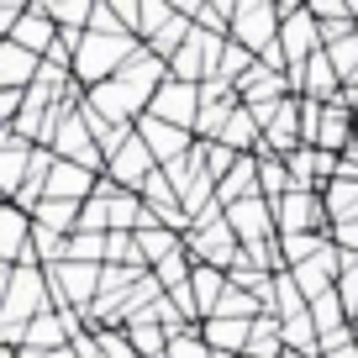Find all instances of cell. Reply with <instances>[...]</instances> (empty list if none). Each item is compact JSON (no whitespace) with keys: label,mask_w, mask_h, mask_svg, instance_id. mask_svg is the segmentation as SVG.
<instances>
[{"label":"cell","mask_w":358,"mask_h":358,"mask_svg":"<svg viewBox=\"0 0 358 358\" xmlns=\"http://www.w3.org/2000/svg\"><path fill=\"white\" fill-rule=\"evenodd\" d=\"M48 311H58L48 268L43 264L6 268V306H0V337H6V348H22L27 327H32L37 316H48Z\"/></svg>","instance_id":"6da1fadb"},{"label":"cell","mask_w":358,"mask_h":358,"mask_svg":"<svg viewBox=\"0 0 358 358\" xmlns=\"http://www.w3.org/2000/svg\"><path fill=\"white\" fill-rule=\"evenodd\" d=\"M137 53H143V43H137V37H122V32H85V43H79V53H74V85H85V90L111 85V79L122 74Z\"/></svg>","instance_id":"7a4b0ae2"},{"label":"cell","mask_w":358,"mask_h":358,"mask_svg":"<svg viewBox=\"0 0 358 358\" xmlns=\"http://www.w3.org/2000/svg\"><path fill=\"white\" fill-rule=\"evenodd\" d=\"M185 253H190L195 264H206V268H222V274H232V268L243 264V243H237V232H232V222H227L222 206H216V211H206L201 222L190 227Z\"/></svg>","instance_id":"3957f363"},{"label":"cell","mask_w":358,"mask_h":358,"mask_svg":"<svg viewBox=\"0 0 358 358\" xmlns=\"http://www.w3.org/2000/svg\"><path fill=\"white\" fill-rule=\"evenodd\" d=\"M280 16H285L280 53H285V64H290V74H301V69L311 64L316 53H327V43H322V27H316L311 6H280Z\"/></svg>","instance_id":"277c9868"},{"label":"cell","mask_w":358,"mask_h":358,"mask_svg":"<svg viewBox=\"0 0 358 358\" xmlns=\"http://www.w3.org/2000/svg\"><path fill=\"white\" fill-rule=\"evenodd\" d=\"M53 153L64 158V164L90 169V174H106V148L95 143V132L85 127V101L64 116V127H58V137H53Z\"/></svg>","instance_id":"5b68a950"},{"label":"cell","mask_w":358,"mask_h":358,"mask_svg":"<svg viewBox=\"0 0 358 358\" xmlns=\"http://www.w3.org/2000/svg\"><path fill=\"white\" fill-rule=\"evenodd\" d=\"M153 174H158V158L148 153V143H143L137 132L127 137V143L111 153V164H106V179H111V185H122V190H132V195H143Z\"/></svg>","instance_id":"8992f818"},{"label":"cell","mask_w":358,"mask_h":358,"mask_svg":"<svg viewBox=\"0 0 358 358\" xmlns=\"http://www.w3.org/2000/svg\"><path fill=\"white\" fill-rule=\"evenodd\" d=\"M137 137H143L148 153L158 158V169H179L185 158L195 153V143H201L195 132H179V127L158 122V116H143V122H137Z\"/></svg>","instance_id":"52a82bcc"},{"label":"cell","mask_w":358,"mask_h":358,"mask_svg":"<svg viewBox=\"0 0 358 358\" xmlns=\"http://www.w3.org/2000/svg\"><path fill=\"white\" fill-rule=\"evenodd\" d=\"M274 211H280V237H316L322 222H327L322 190H290Z\"/></svg>","instance_id":"ba28073f"},{"label":"cell","mask_w":358,"mask_h":358,"mask_svg":"<svg viewBox=\"0 0 358 358\" xmlns=\"http://www.w3.org/2000/svg\"><path fill=\"white\" fill-rule=\"evenodd\" d=\"M148 116H158V122L179 127V132H195V122H201V85L169 79V85L158 90V101H153V111H148Z\"/></svg>","instance_id":"9c48e42d"},{"label":"cell","mask_w":358,"mask_h":358,"mask_svg":"<svg viewBox=\"0 0 358 358\" xmlns=\"http://www.w3.org/2000/svg\"><path fill=\"white\" fill-rule=\"evenodd\" d=\"M32 158H37V143H27L22 132H0V190H6V201H16L27 185V174H32Z\"/></svg>","instance_id":"30bf717a"},{"label":"cell","mask_w":358,"mask_h":358,"mask_svg":"<svg viewBox=\"0 0 358 358\" xmlns=\"http://www.w3.org/2000/svg\"><path fill=\"white\" fill-rule=\"evenodd\" d=\"M43 69H48V58L27 53L16 43H0V90H32L43 79Z\"/></svg>","instance_id":"8fae6325"},{"label":"cell","mask_w":358,"mask_h":358,"mask_svg":"<svg viewBox=\"0 0 358 358\" xmlns=\"http://www.w3.org/2000/svg\"><path fill=\"white\" fill-rule=\"evenodd\" d=\"M201 332L216 348V358H243L253 343V322H237V316H211V322H201Z\"/></svg>","instance_id":"7c38bea8"},{"label":"cell","mask_w":358,"mask_h":358,"mask_svg":"<svg viewBox=\"0 0 358 358\" xmlns=\"http://www.w3.org/2000/svg\"><path fill=\"white\" fill-rule=\"evenodd\" d=\"M6 43L27 48V53H37V58H53V48H58V27H53V16H48L43 6H32V11H27V22L16 27Z\"/></svg>","instance_id":"4fadbf2b"},{"label":"cell","mask_w":358,"mask_h":358,"mask_svg":"<svg viewBox=\"0 0 358 358\" xmlns=\"http://www.w3.org/2000/svg\"><path fill=\"white\" fill-rule=\"evenodd\" d=\"M43 11L53 16V27L58 32H69V37H85L90 27H95V0H43Z\"/></svg>","instance_id":"5bb4252c"},{"label":"cell","mask_w":358,"mask_h":358,"mask_svg":"<svg viewBox=\"0 0 358 358\" xmlns=\"http://www.w3.org/2000/svg\"><path fill=\"white\" fill-rule=\"evenodd\" d=\"M311 322H316V332H322V343H327V337H343L348 327H353L337 290H327V295H316V301H311Z\"/></svg>","instance_id":"9a60e30c"},{"label":"cell","mask_w":358,"mask_h":358,"mask_svg":"<svg viewBox=\"0 0 358 358\" xmlns=\"http://www.w3.org/2000/svg\"><path fill=\"white\" fill-rule=\"evenodd\" d=\"M322 201H327V216H332L337 227L358 222V179H332L322 190Z\"/></svg>","instance_id":"2e32d148"},{"label":"cell","mask_w":358,"mask_h":358,"mask_svg":"<svg viewBox=\"0 0 358 358\" xmlns=\"http://www.w3.org/2000/svg\"><path fill=\"white\" fill-rule=\"evenodd\" d=\"M248 353H253V358H285V353H290V348H285V327H280L274 311L253 322V343H248Z\"/></svg>","instance_id":"e0dca14e"},{"label":"cell","mask_w":358,"mask_h":358,"mask_svg":"<svg viewBox=\"0 0 358 358\" xmlns=\"http://www.w3.org/2000/svg\"><path fill=\"white\" fill-rule=\"evenodd\" d=\"M258 185H264V201L280 206L285 195H290V164L274 153H258Z\"/></svg>","instance_id":"ac0fdd59"},{"label":"cell","mask_w":358,"mask_h":358,"mask_svg":"<svg viewBox=\"0 0 358 358\" xmlns=\"http://www.w3.org/2000/svg\"><path fill=\"white\" fill-rule=\"evenodd\" d=\"M164 358H216V348L206 343V332L201 327H185V332L174 337V343H169V353Z\"/></svg>","instance_id":"d6986e66"},{"label":"cell","mask_w":358,"mask_h":358,"mask_svg":"<svg viewBox=\"0 0 358 358\" xmlns=\"http://www.w3.org/2000/svg\"><path fill=\"white\" fill-rule=\"evenodd\" d=\"M322 358H358V337H353V327H348L343 337H327V343H322Z\"/></svg>","instance_id":"ffe728a7"},{"label":"cell","mask_w":358,"mask_h":358,"mask_svg":"<svg viewBox=\"0 0 358 358\" xmlns=\"http://www.w3.org/2000/svg\"><path fill=\"white\" fill-rule=\"evenodd\" d=\"M332 243L343 248V253H358V222H348V227H337L332 232Z\"/></svg>","instance_id":"44dd1931"},{"label":"cell","mask_w":358,"mask_h":358,"mask_svg":"<svg viewBox=\"0 0 358 358\" xmlns=\"http://www.w3.org/2000/svg\"><path fill=\"white\" fill-rule=\"evenodd\" d=\"M353 158H358V132H353Z\"/></svg>","instance_id":"7402d4cb"},{"label":"cell","mask_w":358,"mask_h":358,"mask_svg":"<svg viewBox=\"0 0 358 358\" xmlns=\"http://www.w3.org/2000/svg\"><path fill=\"white\" fill-rule=\"evenodd\" d=\"M285 358H301V353H285Z\"/></svg>","instance_id":"603a6c76"},{"label":"cell","mask_w":358,"mask_h":358,"mask_svg":"<svg viewBox=\"0 0 358 358\" xmlns=\"http://www.w3.org/2000/svg\"><path fill=\"white\" fill-rule=\"evenodd\" d=\"M243 358H253V353H243Z\"/></svg>","instance_id":"cb8c5ba5"}]
</instances>
